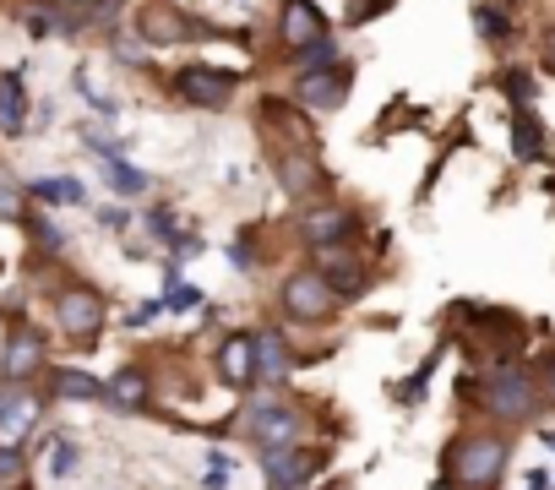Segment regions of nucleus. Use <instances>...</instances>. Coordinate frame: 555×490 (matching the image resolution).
I'll return each instance as SVG.
<instances>
[{
  "label": "nucleus",
  "mask_w": 555,
  "mask_h": 490,
  "mask_svg": "<svg viewBox=\"0 0 555 490\" xmlns=\"http://www.w3.org/2000/svg\"><path fill=\"white\" fill-rule=\"evenodd\" d=\"M506 436L495 430H468L447 447V479L457 490H495V479L506 474Z\"/></svg>",
  "instance_id": "f257e3e1"
},
{
  "label": "nucleus",
  "mask_w": 555,
  "mask_h": 490,
  "mask_svg": "<svg viewBox=\"0 0 555 490\" xmlns=\"http://www.w3.org/2000/svg\"><path fill=\"white\" fill-rule=\"evenodd\" d=\"M338 295L327 289V279L317 268H295L284 284H278V317L295 322V327H327L338 317Z\"/></svg>",
  "instance_id": "f03ea898"
},
{
  "label": "nucleus",
  "mask_w": 555,
  "mask_h": 490,
  "mask_svg": "<svg viewBox=\"0 0 555 490\" xmlns=\"http://www.w3.org/2000/svg\"><path fill=\"white\" fill-rule=\"evenodd\" d=\"M479 403H485L490 420L522 425V420H533V409H539V387H533V376H528L522 365H490V371L479 376Z\"/></svg>",
  "instance_id": "7ed1b4c3"
},
{
  "label": "nucleus",
  "mask_w": 555,
  "mask_h": 490,
  "mask_svg": "<svg viewBox=\"0 0 555 490\" xmlns=\"http://www.w3.org/2000/svg\"><path fill=\"white\" fill-rule=\"evenodd\" d=\"M245 436L256 447H300L306 441V409L289 398L256 392V403H245Z\"/></svg>",
  "instance_id": "20e7f679"
},
{
  "label": "nucleus",
  "mask_w": 555,
  "mask_h": 490,
  "mask_svg": "<svg viewBox=\"0 0 555 490\" xmlns=\"http://www.w3.org/2000/svg\"><path fill=\"white\" fill-rule=\"evenodd\" d=\"M333 463V452L327 447H256V468H261V479L272 485V490H306V485H317V474Z\"/></svg>",
  "instance_id": "39448f33"
},
{
  "label": "nucleus",
  "mask_w": 555,
  "mask_h": 490,
  "mask_svg": "<svg viewBox=\"0 0 555 490\" xmlns=\"http://www.w3.org/2000/svg\"><path fill=\"white\" fill-rule=\"evenodd\" d=\"M50 317H55V327H61L72 344H93V338L104 333V322H109V306H104V295H99L93 284H66V289H55Z\"/></svg>",
  "instance_id": "423d86ee"
},
{
  "label": "nucleus",
  "mask_w": 555,
  "mask_h": 490,
  "mask_svg": "<svg viewBox=\"0 0 555 490\" xmlns=\"http://www.w3.org/2000/svg\"><path fill=\"white\" fill-rule=\"evenodd\" d=\"M169 88H175V99L191 104V109H229L240 77L223 72V66H212V61H191V66H180V72L169 77Z\"/></svg>",
  "instance_id": "0eeeda50"
},
{
  "label": "nucleus",
  "mask_w": 555,
  "mask_h": 490,
  "mask_svg": "<svg viewBox=\"0 0 555 490\" xmlns=\"http://www.w3.org/2000/svg\"><path fill=\"white\" fill-rule=\"evenodd\" d=\"M44 376V338L28 322L7 327V349H0V387H34Z\"/></svg>",
  "instance_id": "6e6552de"
},
{
  "label": "nucleus",
  "mask_w": 555,
  "mask_h": 490,
  "mask_svg": "<svg viewBox=\"0 0 555 490\" xmlns=\"http://www.w3.org/2000/svg\"><path fill=\"white\" fill-rule=\"evenodd\" d=\"M300 354L289 349V333L284 327H250V376L261 387H284L295 376Z\"/></svg>",
  "instance_id": "1a4fd4ad"
},
{
  "label": "nucleus",
  "mask_w": 555,
  "mask_h": 490,
  "mask_svg": "<svg viewBox=\"0 0 555 490\" xmlns=\"http://www.w3.org/2000/svg\"><path fill=\"white\" fill-rule=\"evenodd\" d=\"M349 88H354V66L349 61L333 66V72H306V77H295V104H306L317 115H333V109H344Z\"/></svg>",
  "instance_id": "9d476101"
},
{
  "label": "nucleus",
  "mask_w": 555,
  "mask_h": 490,
  "mask_svg": "<svg viewBox=\"0 0 555 490\" xmlns=\"http://www.w3.org/2000/svg\"><path fill=\"white\" fill-rule=\"evenodd\" d=\"M317 273L327 279V289L338 300H360L371 289V268L349 252V245H327V252H317Z\"/></svg>",
  "instance_id": "9b49d317"
},
{
  "label": "nucleus",
  "mask_w": 555,
  "mask_h": 490,
  "mask_svg": "<svg viewBox=\"0 0 555 490\" xmlns=\"http://www.w3.org/2000/svg\"><path fill=\"white\" fill-rule=\"evenodd\" d=\"M278 39H284L289 55L317 44V39H327V17H322L317 0H284V7H278Z\"/></svg>",
  "instance_id": "f8f14e48"
},
{
  "label": "nucleus",
  "mask_w": 555,
  "mask_h": 490,
  "mask_svg": "<svg viewBox=\"0 0 555 490\" xmlns=\"http://www.w3.org/2000/svg\"><path fill=\"white\" fill-rule=\"evenodd\" d=\"M349 229H354V212L338 207V202H322V207H306V212H300V240L311 245V252L349 245Z\"/></svg>",
  "instance_id": "ddd939ff"
},
{
  "label": "nucleus",
  "mask_w": 555,
  "mask_h": 490,
  "mask_svg": "<svg viewBox=\"0 0 555 490\" xmlns=\"http://www.w3.org/2000/svg\"><path fill=\"white\" fill-rule=\"evenodd\" d=\"M207 28L202 23H191L185 12H175V7H147L142 17H137V39L142 44H191V39H202Z\"/></svg>",
  "instance_id": "4468645a"
},
{
  "label": "nucleus",
  "mask_w": 555,
  "mask_h": 490,
  "mask_svg": "<svg viewBox=\"0 0 555 490\" xmlns=\"http://www.w3.org/2000/svg\"><path fill=\"white\" fill-rule=\"evenodd\" d=\"M104 403H109L115 414H147V409H153L147 365H115V376L104 382Z\"/></svg>",
  "instance_id": "2eb2a0df"
},
{
  "label": "nucleus",
  "mask_w": 555,
  "mask_h": 490,
  "mask_svg": "<svg viewBox=\"0 0 555 490\" xmlns=\"http://www.w3.org/2000/svg\"><path fill=\"white\" fill-rule=\"evenodd\" d=\"M272 169H278V185H284L289 196H311V191H322V185H327V175H322V164L311 158V147H289V153H278V158H272Z\"/></svg>",
  "instance_id": "dca6fc26"
},
{
  "label": "nucleus",
  "mask_w": 555,
  "mask_h": 490,
  "mask_svg": "<svg viewBox=\"0 0 555 490\" xmlns=\"http://www.w3.org/2000/svg\"><path fill=\"white\" fill-rule=\"evenodd\" d=\"M212 376L229 387V392H245L256 376H250V333L240 327V333H229L223 344H218V354H212Z\"/></svg>",
  "instance_id": "f3484780"
},
{
  "label": "nucleus",
  "mask_w": 555,
  "mask_h": 490,
  "mask_svg": "<svg viewBox=\"0 0 555 490\" xmlns=\"http://www.w3.org/2000/svg\"><path fill=\"white\" fill-rule=\"evenodd\" d=\"M44 382L55 403H104V382L82 365H44Z\"/></svg>",
  "instance_id": "a211bd4d"
},
{
  "label": "nucleus",
  "mask_w": 555,
  "mask_h": 490,
  "mask_svg": "<svg viewBox=\"0 0 555 490\" xmlns=\"http://www.w3.org/2000/svg\"><path fill=\"white\" fill-rule=\"evenodd\" d=\"M512 158L517 164H539L544 158V126H539V115L528 104L512 109Z\"/></svg>",
  "instance_id": "6ab92c4d"
},
{
  "label": "nucleus",
  "mask_w": 555,
  "mask_h": 490,
  "mask_svg": "<svg viewBox=\"0 0 555 490\" xmlns=\"http://www.w3.org/2000/svg\"><path fill=\"white\" fill-rule=\"evenodd\" d=\"M23 120H28L23 77H17V72H0V131H7V137H23Z\"/></svg>",
  "instance_id": "aec40b11"
},
{
  "label": "nucleus",
  "mask_w": 555,
  "mask_h": 490,
  "mask_svg": "<svg viewBox=\"0 0 555 490\" xmlns=\"http://www.w3.org/2000/svg\"><path fill=\"white\" fill-rule=\"evenodd\" d=\"M28 196H39L44 207H88V185L82 180H66V175H50V180H34Z\"/></svg>",
  "instance_id": "412c9836"
},
{
  "label": "nucleus",
  "mask_w": 555,
  "mask_h": 490,
  "mask_svg": "<svg viewBox=\"0 0 555 490\" xmlns=\"http://www.w3.org/2000/svg\"><path fill=\"white\" fill-rule=\"evenodd\" d=\"M289 66H295V77H306V72H333V66H344V50H338V44H333V34H327V39H317V44L295 50V55H289Z\"/></svg>",
  "instance_id": "4be33fe9"
},
{
  "label": "nucleus",
  "mask_w": 555,
  "mask_h": 490,
  "mask_svg": "<svg viewBox=\"0 0 555 490\" xmlns=\"http://www.w3.org/2000/svg\"><path fill=\"white\" fill-rule=\"evenodd\" d=\"M23 212H28V185L0 164V223H23Z\"/></svg>",
  "instance_id": "5701e85b"
},
{
  "label": "nucleus",
  "mask_w": 555,
  "mask_h": 490,
  "mask_svg": "<svg viewBox=\"0 0 555 490\" xmlns=\"http://www.w3.org/2000/svg\"><path fill=\"white\" fill-rule=\"evenodd\" d=\"M104 180L115 185V196H147V175L120 164V158H104Z\"/></svg>",
  "instance_id": "b1692460"
},
{
  "label": "nucleus",
  "mask_w": 555,
  "mask_h": 490,
  "mask_svg": "<svg viewBox=\"0 0 555 490\" xmlns=\"http://www.w3.org/2000/svg\"><path fill=\"white\" fill-rule=\"evenodd\" d=\"M474 28H479L485 44H506V39H512V23H506L501 7H474Z\"/></svg>",
  "instance_id": "393cba45"
},
{
  "label": "nucleus",
  "mask_w": 555,
  "mask_h": 490,
  "mask_svg": "<svg viewBox=\"0 0 555 490\" xmlns=\"http://www.w3.org/2000/svg\"><path fill=\"white\" fill-rule=\"evenodd\" d=\"M28 234H34V252H44V257H61V252H66V234H61V223H55V218H44V212L28 223Z\"/></svg>",
  "instance_id": "a878e982"
},
{
  "label": "nucleus",
  "mask_w": 555,
  "mask_h": 490,
  "mask_svg": "<svg viewBox=\"0 0 555 490\" xmlns=\"http://www.w3.org/2000/svg\"><path fill=\"white\" fill-rule=\"evenodd\" d=\"M398 0H344V28H365L376 17H387Z\"/></svg>",
  "instance_id": "bb28decb"
},
{
  "label": "nucleus",
  "mask_w": 555,
  "mask_h": 490,
  "mask_svg": "<svg viewBox=\"0 0 555 490\" xmlns=\"http://www.w3.org/2000/svg\"><path fill=\"white\" fill-rule=\"evenodd\" d=\"M23 474H28L23 447H17V441H0V490H17V485H23Z\"/></svg>",
  "instance_id": "cd10ccee"
},
{
  "label": "nucleus",
  "mask_w": 555,
  "mask_h": 490,
  "mask_svg": "<svg viewBox=\"0 0 555 490\" xmlns=\"http://www.w3.org/2000/svg\"><path fill=\"white\" fill-rule=\"evenodd\" d=\"M109 50H115L120 66H147V44L142 39H126L120 28H109Z\"/></svg>",
  "instance_id": "c85d7f7f"
},
{
  "label": "nucleus",
  "mask_w": 555,
  "mask_h": 490,
  "mask_svg": "<svg viewBox=\"0 0 555 490\" xmlns=\"http://www.w3.org/2000/svg\"><path fill=\"white\" fill-rule=\"evenodd\" d=\"M501 93L512 99V109L517 104H533V77L528 72H501Z\"/></svg>",
  "instance_id": "c756f323"
},
{
  "label": "nucleus",
  "mask_w": 555,
  "mask_h": 490,
  "mask_svg": "<svg viewBox=\"0 0 555 490\" xmlns=\"http://www.w3.org/2000/svg\"><path fill=\"white\" fill-rule=\"evenodd\" d=\"M539 387H544V392L555 398V349H550V354L539 360Z\"/></svg>",
  "instance_id": "7c9ffc66"
},
{
  "label": "nucleus",
  "mask_w": 555,
  "mask_h": 490,
  "mask_svg": "<svg viewBox=\"0 0 555 490\" xmlns=\"http://www.w3.org/2000/svg\"><path fill=\"white\" fill-rule=\"evenodd\" d=\"M77 468V441H61V457H55V474H72Z\"/></svg>",
  "instance_id": "2f4dec72"
},
{
  "label": "nucleus",
  "mask_w": 555,
  "mask_h": 490,
  "mask_svg": "<svg viewBox=\"0 0 555 490\" xmlns=\"http://www.w3.org/2000/svg\"><path fill=\"white\" fill-rule=\"evenodd\" d=\"M99 218H104V223H109V229H126V223H131V218H126V212H120V207H109V212H99Z\"/></svg>",
  "instance_id": "473e14b6"
},
{
  "label": "nucleus",
  "mask_w": 555,
  "mask_h": 490,
  "mask_svg": "<svg viewBox=\"0 0 555 490\" xmlns=\"http://www.w3.org/2000/svg\"><path fill=\"white\" fill-rule=\"evenodd\" d=\"M544 66L555 72V28H544Z\"/></svg>",
  "instance_id": "72a5a7b5"
},
{
  "label": "nucleus",
  "mask_w": 555,
  "mask_h": 490,
  "mask_svg": "<svg viewBox=\"0 0 555 490\" xmlns=\"http://www.w3.org/2000/svg\"><path fill=\"white\" fill-rule=\"evenodd\" d=\"M528 490H550V474H539V468H533V474H528Z\"/></svg>",
  "instance_id": "f704fd0d"
},
{
  "label": "nucleus",
  "mask_w": 555,
  "mask_h": 490,
  "mask_svg": "<svg viewBox=\"0 0 555 490\" xmlns=\"http://www.w3.org/2000/svg\"><path fill=\"white\" fill-rule=\"evenodd\" d=\"M306 490H317V485H306ZM327 490H349V479H333V485H327Z\"/></svg>",
  "instance_id": "c9c22d12"
},
{
  "label": "nucleus",
  "mask_w": 555,
  "mask_h": 490,
  "mask_svg": "<svg viewBox=\"0 0 555 490\" xmlns=\"http://www.w3.org/2000/svg\"><path fill=\"white\" fill-rule=\"evenodd\" d=\"M544 441H550V447H555V430H544Z\"/></svg>",
  "instance_id": "e433bc0d"
},
{
  "label": "nucleus",
  "mask_w": 555,
  "mask_h": 490,
  "mask_svg": "<svg viewBox=\"0 0 555 490\" xmlns=\"http://www.w3.org/2000/svg\"><path fill=\"white\" fill-rule=\"evenodd\" d=\"M550 490H555V479H550Z\"/></svg>",
  "instance_id": "4c0bfd02"
}]
</instances>
